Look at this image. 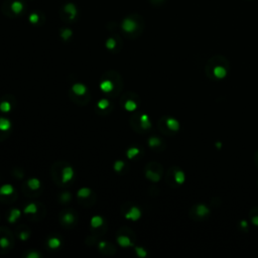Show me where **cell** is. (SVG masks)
<instances>
[{"label":"cell","mask_w":258,"mask_h":258,"mask_svg":"<svg viewBox=\"0 0 258 258\" xmlns=\"http://www.w3.org/2000/svg\"><path fill=\"white\" fill-rule=\"evenodd\" d=\"M124 107L127 111H134L137 108V105L135 102L132 101V100H128V101H126Z\"/></svg>","instance_id":"cell-22"},{"label":"cell","mask_w":258,"mask_h":258,"mask_svg":"<svg viewBox=\"0 0 258 258\" xmlns=\"http://www.w3.org/2000/svg\"><path fill=\"white\" fill-rule=\"evenodd\" d=\"M212 74L216 79H224L227 76V69L224 66H222V65H218V66H215L213 70H212Z\"/></svg>","instance_id":"cell-2"},{"label":"cell","mask_w":258,"mask_h":258,"mask_svg":"<svg viewBox=\"0 0 258 258\" xmlns=\"http://www.w3.org/2000/svg\"><path fill=\"white\" fill-rule=\"evenodd\" d=\"M72 90L76 95L82 96V95H84L85 93H86L87 88H86V86H84L83 84H75L74 86L72 87Z\"/></svg>","instance_id":"cell-7"},{"label":"cell","mask_w":258,"mask_h":258,"mask_svg":"<svg viewBox=\"0 0 258 258\" xmlns=\"http://www.w3.org/2000/svg\"><path fill=\"white\" fill-rule=\"evenodd\" d=\"M106 246V242L105 241H102V242H100L99 243V247L100 248H104Z\"/></svg>","instance_id":"cell-38"},{"label":"cell","mask_w":258,"mask_h":258,"mask_svg":"<svg viewBox=\"0 0 258 258\" xmlns=\"http://www.w3.org/2000/svg\"><path fill=\"white\" fill-rule=\"evenodd\" d=\"M175 180H176V182L178 183L179 184H184V180H186V176H184V171H176V174H175Z\"/></svg>","instance_id":"cell-15"},{"label":"cell","mask_w":258,"mask_h":258,"mask_svg":"<svg viewBox=\"0 0 258 258\" xmlns=\"http://www.w3.org/2000/svg\"><path fill=\"white\" fill-rule=\"evenodd\" d=\"M65 10H66L68 13L71 14V18L72 19L77 15V9H76L75 5L72 4V3H69V4H67L66 7H65Z\"/></svg>","instance_id":"cell-16"},{"label":"cell","mask_w":258,"mask_h":258,"mask_svg":"<svg viewBox=\"0 0 258 258\" xmlns=\"http://www.w3.org/2000/svg\"><path fill=\"white\" fill-rule=\"evenodd\" d=\"M148 144H149L150 147H156V146L160 145V140H159V138H157V137H151V138H149Z\"/></svg>","instance_id":"cell-25"},{"label":"cell","mask_w":258,"mask_h":258,"mask_svg":"<svg viewBox=\"0 0 258 258\" xmlns=\"http://www.w3.org/2000/svg\"><path fill=\"white\" fill-rule=\"evenodd\" d=\"M11 9L13 10L14 13H20L22 10H23V4H22V2L18 1V0H15V1L12 2V4H11Z\"/></svg>","instance_id":"cell-10"},{"label":"cell","mask_w":258,"mask_h":258,"mask_svg":"<svg viewBox=\"0 0 258 258\" xmlns=\"http://www.w3.org/2000/svg\"><path fill=\"white\" fill-rule=\"evenodd\" d=\"M72 33H73V32H72V30H71V29H68V28H66V29L61 30V37L64 38V40H68L69 37H71Z\"/></svg>","instance_id":"cell-29"},{"label":"cell","mask_w":258,"mask_h":258,"mask_svg":"<svg viewBox=\"0 0 258 258\" xmlns=\"http://www.w3.org/2000/svg\"><path fill=\"white\" fill-rule=\"evenodd\" d=\"M19 217H20V211H19L18 209H13V210H11V212H10L8 221L10 223H14Z\"/></svg>","instance_id":"cell-13"},{"label":"cell","mask_w":258,"mask_h":258,"mask_svg":"<svg viewBox=\"0 0 258 258\" xmlns=\"http://www.w3.org/2000/svg\"><path fill=\"white\" fill-rule=\"evenodd\" d=\"M135 252H136L137 255L139 256V257H141V258L145 257L146 254H147V253H146L145 250H144L143 248H142V247H136V248H135Z\"/></svg>","instance_id":"cell-31"},{"label":"cell","mask_w":258,"mask_h":258,"mask_svg":"<svg viewBox=\"0 0 258 258\" xmlns=\"http://www.w3.org/2000/svg\"><path fill=\"white\" fill-rule=\"evenodd\" d=\"M29 21L32 23H36L38 21V15L36 13H32L29 15Z\"/></svg>","instance_id":"cell-33"},{"label":"cell","mask_w":258,"mask_h":258,"mask_svg":"<svg viewBox=\"0 0 258 258\" xmlns=\"http://www.w3.org/2000/svg\"><path fill=\"white\" fill-rule=\"evenodd\" d=\"M137 28V23L131 18H125L122 22V29L126 32H133Z\"/></svg>","instance_id":"cell-1"},{"label":"cell","mask_w":258,"mask_h":258,"mask_svg":"<svg viewBox=\"0 0 258 258\" xmlns=\"http://www.w3.org/2000/svg\"><path fill=\"white\" fill-rule=\"evenodd\" d=\"M70 198H71V196H70L69 192H65V194L63 195V197H61V199H63L64 201H68V200H70Z\"/></svg>","instance_id":"cell-36"},{"label":"cell","mask_w":258,"mask_h":258,"mask_svg":"<svg viewBox=\"0 0 258 258\" xmlns=\"http://www.w3.org/2000/svg\"><path fill=\"white\" fill-rule=\"evenodd\" d=\"M140 217H141V212L137 207H132L131 209L129 210L128 213H126V215H125V218L127 220H132V221L139 220Z\"/></svg>","instance_id":"cell-3"},{"label":"cell","mask_w":258,"mask_h":258,"mask_svg":"<svg viewBox=\"0 0 258 258\" xmlns=\"http://www.w3.org/2000/svg\"><path fill=\"white\" fill-rule=\"evenodd\" d=\"M91 195V190L88 188H82L78 192V197L80 198H88Z\"/></svg>","instance_id":"cell-19"},{"label":"cell","mask_w":258,"mask_h":258,"mask_svg":"<svg viewBox=\"0 0 258 258\" xmlns=\"http://www.w3.org/2000/svg\"><path fill=\"white\" fill-rule=\"evenodd\" d=\"M123 167H124V163H123L122 160H117V161H115V163H114V169H115V171H122V168Z\"/></svg>","instance_id":"cell-28"},{"label":"cell","mask_w":258,"mask_h":258,"mask_svg":"<svg viewBox=\"0 0 258 258\" xmlns=\"http://www.w3.org/2000/svg\"><path fill=\"white\" fill-rule=\"evenodd\" d=\"M209 209L205 206V205H199L196 208V213H197L200 217H204L206 216L207 214H209Z\"/></svg>","instance_id":"cell-12"},{"label":"cell","mask_w":258,"mask_h":258,"mask_svg":"<svg viewBox=\"0 0 258 258\" xmlns=\"http://www.w3.org/2000/svg\"><path fill=\"white\" fill-rule=\"evenodd\" d=\"M11 109V105L9 102L7 101H3L0 103V111H2V112H8Z\"/></svg>","instance_id":"cell-24"},{"label":"cell","mask_w":258,"mask_h":258,"mask_svg":"<svg viewBox=\"0 0 258 258\" xmlns=\"http://www.w3.org/2000/svg\"><path fill=\"white\" fill-rule=\"evenodd\" d=\"M11 127V123L7 118L0 117V130L1 131H7Z\"/></svg>","instance_id":"cell-9"},{"label":"cell","mask_w":258,"mask_h":258,"mask_svg":"<svg viewBox=\"0 0 258 258\" xmlns=\"http://www.w3.org/2000/svg\"><path fill=\"white\" fill-rule=\"evenodd\" d=\"M117 242L119 245L122 246V247H129V246L132 245L131 240H130L127 236H119L117 238Z\"/></svg>","instance_id":"cell-8"},{"label":"cell","mask_w":258,"mask_h":258,"mask_svg":"<svg viewBox=\"0 0 258 258\" xmlns=\"http://www.w3.org/2000/svg\"><path fill=\"white\" fill-rule=\"evenodd\" d=\"M28 236H29V234L27 232H21L20 235H19V237H20L21 240H26L28 238Z\"/></svg>","instance_id":"cell-34"},{"label":"cell","mask_w":258,"mask_h":258,"mask_svg":"<svg viewBox=\"0 0 258 258\" xmlns=\"http://www.w3.org/2000/svg\"><path fill=\"white\" fill-rule=\"evenodd\" d=\"M0 246H1L2 248H6L9 246V240L7 239L5 237H2L1 239H0Z\"/></svg>","instance_id":"cell-32"},{"label":"cell","mask_w":258,"mask_h":258,"mask_svg":"<svg viewBox=\"0 0 258 258\" xmlns=\"http://www.w3.org/2000/svg\"><path fill=\"white\" fill-rule=\"evenodd\" d=\"M100 89H101L103 92H105V93H109L113 89H114V85L113 83L111 82V81H103V82L100 84Z\"/></svg>","instance_id":"cell-6"},{"label":"cell","mask_w":258,"mask_h":258,"mask_svg":"<svg viewBox=\"0 0 258 258\" xmlns=\"http://www.w3.org/2000/svg\"><path fill=\"white\" fill-rule=\"evenodd\" d=\"M138 153H139V149L136 148V147H131L127 150V157H128L129 159H132L133 157H135L136 155H138Z\"/></svg>","instance_id":"cell-20"},{"label":"cell","mask_w":258,"mask_h":258,"mask_svg":"<svg viewBox=\"0 0 258 258\" xmlns=\"http://www.w3.org/2000/svg\"><path fill=\"white\" fill-rule=\"evenodd\" d=\"M74 220H75V218L73 216V214H71V213H67L63 217V221L65 223H67V224H71V223L74 222Z\"/></svg>","instance_id":"cell-27"},{"label":"cell","mask_w":258,"mask_h":258,"mask_svg":"<svg viewBox=\"0 0 258 258\" xmlns=\"http://www.w3.org/2000/svg\"><path fill=\"white\" fill-rule=\"evenodd\" d=\"M27 184L32 190H37L40 187V182L37 179H30L27 182Z\"/></svg>","instance_id":"cell-17"},{"label":"cell","mask_w":258,"mask_h":258,"mask_svg":"<svg viewBox=\"0 0 258 258\" xmlns=\"http://www.w3.org/2000/svg\"><path fill=\"white\" fill-rule=\"evenodd\" d=\"M74 176V171L71 167H67L63 169L61 171V182L63 183H68L73 179Z\"/></svg>","instance_id":"cell-4"},{"label":"cell","mask_w":258,"mask_h":258,"mask_svg":"<svg viewBox=\"0 0 258 258\" xmlns=\"http://www.w3.org/2000/svg\"><path fill=\"white\" fill-rule=\"evenodd\" d=\"M24 213L25 214H34L36 213V206L34 204H29L24 208Z\"/></svg>","instance_id":"cell-23"},{"label":"cell","mask_w":258,"mask_h":258,"mask_svg":"<svg viewBox=\"0 0 258 258\" xmlns=\"http://www.w3.org/2000/svg\"><path fill=\"white\" fill-rule=\"evenodd\" d=\"M146 176H147V179L151 180L152 182H159V179H160L159 175H157V174H155V172H153L151 171H146Z\"/></svg>","instance_id":"cell-21"},{"label":"cell","mask_w":258,"mask_h":258,"mask_svg":"<svg viewBox=\"0 0 258 258\" xmlns=\"http://www.w3.org/2000/svg\"><path fill=\"white\" fill-rule=\"evenodd\" d=\"M14 188L12 186H10V184H4V186H2L0 188V195H3V196H9L13 192Z\"/></svg>","instance_id":"cell-11"},{"label":"cell","mask_w":258,"mask_h":258,"mask_svg":"<svg viewBox=\"0 0 258 258\" xmlns=\"http://www.w3.org/2000/svg\"><path fill=\"white\" fill-rule=\"evenodd\" d=\"M167 126L172 131H178L180 129V123L178 120H176L175 118H167Z\"/></svg>","instance_id":"cell-5"},{"label":"cell","mask_w":258,"mask_h":258,"mask_svg":"<svg viewBox=\"0 0 258 258\" xmlns=\"http://www.w3.org/2000/svg\"><path fill=\"white\" fill-rule=\"evenodd\" d=\"M97 105H98V108H99V109L104 110V109H106L107 107L109 106V102H108V100L102 99V100H100V101L98 102Z\"/></svg>","instance_id":"cell-26"},{"label":"cell","mask_w":258,"mask_h":258,"mask_svg":"<svg viewBox=\"0 0 258 258\" xmlns=\"http://www.w3.org/2000/svg\"><path fill=\"white\" fill-rule=\"evenodd\" d=\"M103 224V218L100 216H94L91 219V226L93 228H98Z\"/></svg>","instance_id":"cell-14"},{"label":"cell","mask_w":258,"mask_h":258,"mask_svg":"<svg viewBox=\"0 0 258 258\" xmlns=\"http://www.w3.org/2000/svg\"><path fill=\"white\" fill-rule=\"evenodd\" d=\"M27 258H40V254L36 252H32L27 255Z\"/></svg>","instance_id":"cell-35"},{"label":"cell","mask_w":258,"mask_h":258,"mask_svg":"<svg viewBox=\"0 0 258 258\" xmlns=\"http://www.w3.org/2000/svg\"><path fill=\"white\" fill-rule=\"evenodd\" d=\"M115 45H116V41H115L114 38H108L106 41V47L107 49H113L115 48Z\"/></svg>","instance_id":"cell-30"},{"label":"cell","mask_w":258,"mask_h":258,"mask_svg":"<svg viewBox=\"0 0 258 258\" xmlns=\"http://www.w3.org/2000/svg\"><path fill=\"white\" fill-rule=\"evenodd\" d=\"M252 222H253V224H255L256 226H258V217H253L252 218Z\"/></svg>","instance_id":"cell-37"},{"label":"cell","mask_w":258,"mask_h":258,"mask_svg":"<svg viewBox=\"0 0 258 258\" xmlns=\"http://www.w3.org/2000/svg\"><path fill=\"white\" fill-rule=\"evenodd\" d=\"M60 245H61V241L57 239V238H56V237L51 238V239L49 240V248L56 249L57 247H60Z\"/></svg>","instance_id":"cell-18"}]
</instances>
